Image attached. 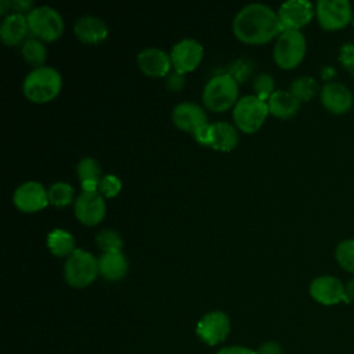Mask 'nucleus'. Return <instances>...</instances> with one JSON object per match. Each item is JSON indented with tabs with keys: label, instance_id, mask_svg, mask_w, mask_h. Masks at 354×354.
<instances>
[{
	"label": "nucleus",
	"instance_id": "obj_1",
	"mask_svg": "<svg viewBox=\"0 0 354 354\" xmlns=\"http://www.w3.org/2000/svg\"><path fill=\"white\" fill-rule=\"evenodd\" d=\"M232 32L246 44H264L278 37L283 29L271 7L263 3H250L236 12Z\"/></svg>",
	"mask_w": 354,
	"mask_h": 354
},
{
	"label": "nucleus",
	"instance_id": "obj_2",
	"mask_svg": "<svg viewBox=\"0 0 354 354\" xmlns=\"http://www.w3.org/2000/svg\"><path fill=\"white\" fill-rule=\"evenodd\" d=\"M62 87L59 72L51 66L33 68L24 79V95L36 104H44L54 100Z\"/></svg>",
	"mask_w": 354,
	"mask_h": 354
},
{
	"label": "nucleus",
	"instance_id": "obj_3",
	"mask_svg": "<svg viewBox=\"0 0 354 354\" xmlns=\"http://www.w3.org/2000/svg\"><path fill=\"white\" fill-rule=\"evenodd\" d=\"M238 83L228 73L214 75L203 87L202 101L212 112H224L236 104Z\"/></svg>",
	"mask_w": 354,
	"mask_h": 354
},
{
	"label": "nucleus",
	"instance_id": "obj_4",
	"mask_svg": "<svg viewBox=\"0 0 354 354\" xmlns=\"http://www.w3.org/2000/svg\"><path fill=\"white\" fill-rule=\"evenodd\" d=\"M98 274V259L84 249H75L64 264V279L72 288L88 286Z\"/></svg>",
	"mask_w": 354,
	"mask_h": 354
},
{
	"label": "nucleus",
	"instance_id": "obj_5",
	"mask_svg": "<svg viewBox=\"0 0 354 354\" xmlns=\"http://www.w3.org/2000/svg\"><path fill=\"white\" fill-rule=\"evenodd\" d=\"M268 113L267 102L254 94L241 97L232 108V119L236 127L248 134L257 131L266 122Z\"/></svg>",
	"mask_w": 354,
	"mask_h": 354
},
{
	"label": "nucleus",
	"instance_id": "obj_6",
	"mask_svg": "<svg viewBox=\"0 0 354 354\" xmlns=\"http://www.w3.org/2000/svg\"><path fill=\"white\" fill-rule=\"evenodd\" d=\"M29 32L41 41H54L64 32L61 14L50 6H39L26 14Z\"/></svg>",
	"mask_w": 354,
	"mask_h": 354
},
{
	"label": "nucleus",
	"instance_id": "obj_7",
	"mask_svg": "<svg viewBox=\"0 0 354 354\" xmlns=\"http://www.w3.org/2000/svg\"><path fill=\"white\" fill-rule=\"evenodd\" d=\"M306 55V37L300 30H283L274 46V61L282 69L296 68Z\"/></svg>",
	"mask_w": 354,
	"mask_h": 354
},
{
	"label": "nucleus",
	"instance_id": "obj_8",
	"mask_svg": "<svg viewBox=\"0 0 354 354\" xmlns=\"http://www.w3.org/2000/svg\"><path fill=\"white\" fill-rule=\"evenodd\" d=\"M318 24L325 30H337L353 19L351 6L347 0H319L315 6Z\"/></svg>",
	"mask_w": 354,
	"mask_h": 354
},
{
	"label": "nucleus",
	"instance_id": "obj_9",
	"mask_svg": "<svg viewBox=\"0 0 354 354\" xmlns=\"http://www.w3.org/2000/svg\"><path fill=\"white\" fill-rule=\"evenodd\" d=\"M231 330L230 317L224 311H210L196 324L195 333L205 344L216 346L224 342Z\"/></svg>",
	"mask_w": 354,
	"mask_h": 354
},
{
	"label": "nucleus",
	"instance_id": "obj_10",
	"mask_svg": "<svg viewBox=\"0 0 354 354\" xmlns=\"http://www.w3.org/2000/svg\"><path fill=\"white\" fill-rule=\"evenodd\" d=\"M203 53V46L198 40L191 37L183 39L177 41L170 51L171 65L176 72L185 75L192 72L201 64Z\"/></svg>",
	"mask_w": 354,
	"mask_h": 354
},
{
	"label": "nucleus",
	"instance_id": "obj_11",
	"mask_svg": "<svg viewBox=\"0 0 354 354\" xmlns=\"http://www.w3.org/2000/svg\"><path fill=\"white\" fill-rule=\"evenodd\" d=\"M314 7L307 0H289L281 4L277 11L283 30H300L314 17Z\"/></svg>",
	"mask_w": 354,
	"mask_h": 354
},
{
	"label": "nucleus",
	"instance_id": "obj_12",
	"mask_svg": "<svg viewBox=\"0 0 354 354\" xmlns=\"http://www.w3.org/2000/svg\"><path fill=\"white\" fill-rule=\"evenodd\" d=\"M12 202L21 212L35 213L44 209L48 201V192L43 187V184L37 181H26L17 187L14 191Z\"/></svg>",
	"mask_w": 354,
	"mask_h": 354
},
{
	"label": "nucleus",
	"instance_id": "obj_13",
	"mask_svg": "<svg viewBox=\"0 0 354 354\" xmlns=\"http://www.w3.org/2000/svg\"><path fill=\"white\" fill-rule=\"evenodd\" d=\"M106 205L100 192H82L75 201V216L84 225H95L105 217Z\"/></svg>",
	"mask_w": 354,
	"mask_h": 354
},
{
	"label": "nucleus",
	"instance_id": "obj_14",
	"mask_svg": "<svg viewBox=\"0 0 354 354\" xmlns=\"http://www.w3.org/2000/svg\"><path fill=\"white\" fill-rule=\"evenodd\" d=\"M308 290L311 297L324 306H333L340 301H346L344 285L332 275L317 277L311 281Z\"/></svg>",
	"mask_w": 354,
	"mask_h": 354
},
{
	"label": "nucleus",
	"instance_id": "obj_15",
	"mask_svg": "<svg viewBox=\"0 0 354 354\" xmlns=\"http://www.w3.org/2000/svg\"><path fill=\"white\" fill-rule=\"evenodd\" d=\"M137 65L148 77L167 76L173 66L170 54L156 47H147L141 50L137 55Z\"/></svg>",
	"mask_w": 354,
	"mask_h": 354
},
{
	"label": "nucleus",
	"instance_id": "obj_16",
	"mask_svg": "<svg viewBox=\"0 0 354 354\" xmlns=\"http://www.w3.org/2000/svg\"><path fill=\"white\" fill-rule=\"evenodd\" d=\"M171 120L177 129L191 134L209 123L206 111L195 102L177 104L171 111Z\"/></svg>",
	"mask_w": 354,
	"mask_h": 354
},
{
	"label": "nucleus",
	"instance_id": "obj_17",
	"mask_svg": "<svg viewBox=\"0 0 354 354\" xmlns=\"http://www.w3.org/2000/svg\"><path fill=\"white\" fill-rule=\"evenodd\" d=\"M321 102L326 111L335 115H342L350 111L353 95L342 83H326L321 90Z\"/></svg>",
	"mask_w": 354,
	"mask_h": 354
},
{
	"label": "nucleus",
	"instance_id": "obj_18",
	"mask_svg": "<svg viewBox=\"0 0 354 354\" xmlns=\"http://www.w3.org/2000/svg\"><path fill=\"white\" fill-rule=\"evenodd\" d=\"M75 36L84 44H98L108 36V26L104 19L95 15H83L73 25Z\"/></svg>",
	"mask_w": 354,
	"mask_h": 354
},
{
	"label": "nucleus",
	"instance_id": "obj_19",
	"mask_svg": "<svg viewBox=\"0 0 354 354\" xmlns=\"http://www.w3.org/2000/svg\"><path fill=\"white\" fill-rule=\"evenodd\" d=\"M29 32L28 19L24 14L11 12L0 25V37L6 46L19 44Z\"/></svg>",
	"mask_w": 354,
	"mask_h": 354
},
{
	"label": "nucleus",
	"instance_id": "obj_20",
	"mask_svg": "<svg viewBox=\"0 0 354 354\" xmlns=\"http://www.w3.org/2000/svg\"><path fill=\"white\" fill-rule=\"evenodd\" d=\"M100 274L106 281H119L124 278L129 270V261L122 252L102 253L98 259Z\"/></svg>",
	"mask_w": 354,
	"mask_h": 354
},
{
	"label": "nucleus",
	"instance_id": "obj_21",
	"mask_svg": "<svg viewBox=\"0 0 354 354\" xmlns=\"http://www.w3.org/2000/svg\"><path fill=\"white\" fill-rule=\"evenodd\" d=\"M267 105L271 115L279 119H289L297 113L300 101L288 90H275Z\"/></svg>",
	"mask_w": 354,
	"mask_h": 354
},
{
	"label": "nucleus",
	"instance_id": "obj_22",
	"mask_svg": "<svg viewBox=\"0 0 354 354\" xmlns=\"http://www.w3.org/2000/svg\"><path fill=\"white\" fill-rule=\"evenodd\" d=\"M239 141V134L235 126L228 122L212 123L210 148L221 152L232 151Z\"/></svg>",
	"mask_w": 354,
	"mask_h": 354
},
{
	"label": "nucleus",
	"instance_id": "obj_23",
	"mask_svg": "<svg viewBox=\"0 0 354 354\" xmlns=\"http://www.w3.org/2000/svg\"><path fill=\"white\" fill-rule=\"evenodd\" d=\"M47 246L58 257H68L76 249L73 235L62 228H55L47 234Z\"/></svg>",
	"mask_w": 354,
	"mask_h": 354
},
{
	"label": "nucleus",
	"instance_id": "obj_24",
	"mask_svg": "<svg viewBox=\"0 0 354 354\" xmlns=\"http://www.w3.org/2000/svg\"><path fill=\"white\" fill-rule=\"evenodd\" d=\"M21 53H22L24 59L26 62H29L30 65H33L36 68L44 65V61L47 57V48L40 39H37V37L26 39L22 44Z\"/></svg>",
	"mask_w": 354,
	"mask_h": 354
},
{
	"label": "nucleus",
	"instance_id": "obj_25",
	"mask_svg": "<svg viewBox=\"0 0 354 354\" xmlns=\"http://www.w3.org/2000/svg\"><path fill=\"white\" fill-rule=\"evenodd\" d=\"M47 192H48L50 203L57 207H64V206L72 203L73 195H75L72 185L68 183H64V181H57V183L51 184L50 188L47 189Z\"/></svg>",
	"mask_w": 354,
	"mask_h": 354
},
{
	"label": "nucleus",
	"instance_id": "obj_26",
	"mask_svg": "<svg viewBox=\"0 0 354 354\" xmlns=\"http://www.w3.org/2000/svg\"><path fill=\"white\" fill-rule=\"evenodd\" d=\"M300 102L301 101H310L318 91V84L314 77L311 76H300L295 79L290 84L289 90Z\"/></svg>",
	"mask_w": 354,
	"mask_h": 354
},
{
	"label": "nucleus",
	"instance_id": "obj_27",
	"mask_svg": "<svg viewBox=\"0 0 354 354\" xmlns=\"http://www.w3.org/2000/svg\"><path fill=\"white\" fill-rule=\"evenodd\" d=\"M95 243L98 249L102 250V253L122 252V248H123L122 236L115 230H111V228L100 231L95 235Z\"/></svg>",
	"mask_w": 354,
	"mask_h": 354
},
{
	"label": "nucleus",
	"instance_id": "obj_28",
	"mask_svg": "<svg viewBox=\"0 0 354 354\" xmlns=\"http://www.w3.org/2000/svg\"><path fill=\"white\" fill-rule=\"evenodd\" d=\"M77 177L82 181H100L101 180V165L97 159L86 156L79 160L76 166Z\"/></svg>",
	"mask_w": 354,
	"mask_h": 354
},
{
	"label": "nucleus",
	"instance_id": "obj_29",
	"mask_svg": "<svg viewBox=\"0 0 354 354\" xmlns=\"http://www.w3.org/2000/svg\"><path fill=\"white\" fill-rule=\"evenodd\" d=\"M336 260L343 270L354 272V239H346L337 245Z\"/></svg>",
	"mask_w": 354,
	"mask_h": 354
},
{
	"label": "nucleus",
	"instance_id": "obj_30",
	"mask_svg": "<svg viewBox=\"0 0 354 354\" xmlns=\"http://www.w3.org/2000/svg\"><path fill=\"white\" fill-rule=\"evenodd\" d=\"M254 95L263 101H268L275 91V80L270 73H259L253 80Z\"/></svg>",
	"mask_w": 354,
	"mask_h": 354
},
{
	"label": "nucleus",
	"instance_id": "obj_31",
	"mask_svg": "<svg viewBox=\"0 0 354 354\" xmlns=\"http://www.w3.org/2000/svg\"><path fill=\"white\" fill-rule=\"evenodd\" d=\"M253 71H254V64L250 59H248V58H238V59H235L230 65L227 73L236 83H242V82H246L250 77Z\"/></svg>",
	"mask_w": 354,
	"mask_h": 354
},
{
	"label": "nucleus",
	"instance_id": "obj_32",
	"mask_svg": "<svg viewBox=\"0 0 354 354\" xmlns=\"http://www.w3.org/2000/svg\"><path fill=\"white\" fill-rule=\"evenodd\" d=\"M122 189V181L119 180L118 176L115 174H106L104 177H101L100 180V187H98V192L102 196L106 198H113L116 196Z\"/></svg>",
	"mask_w": 354,
	"mask_h": 354
},
{
	"label": "nucleus",
	"instance_id": "obj_33",
	"mask_svg": "<svg viewBox=\"0 0 354 354\" xmlns=\"http://www.w3.org/2000/svg\"><path fill=\"white\" fill-rule=\"evenodd\" d=\"M340 64L354 75V44H344L339 54Z\"/></svg>",
	"mask_w": 354,
	"mask_h": 354
},
{
	"label": "nucleus",
	"instance_id": "obj_34",
	"mask_svg": "<svg viewBox=\"0 0 354 354\" xmlns=\"http://www.w3.org/2000/svg\"><path fill=\"white\" fill-rule=\"evenodd\" d=\"M165 84H166V87H167L170 91L177 93V91H181L183 87L185 86V77H184V75H181V73H178V72L174 71V72H171V73H169V75L166 76Z\"/></svg>",
	"mask_w": 354,
	"mask_h": 354
},
{
	"label": "nucleus",
	"instance_id": "obj_35",
	"mask_svg": "<svg viewBox=\"0 0 354 354\" xmlns=\"http://www.w3.org/2000/svg\"><path fill=\"white\" fill-rule=\"evenodd\" d=\"M192 136H194V138L196 140L198 144L210 147V141H212V123H207V124L199 127L198 130H195L192 133Z\"/></svg>",
	"mask_w": 354,
	"mask_h": 354
},
{
	"label": "nucleus",
	"instance_id": "obj_36",
	"mask_svg": "<svg viewBox=\"0 0 354 354\" xmlns=\"http://www.w3.org/2000/svg\"><path fill=\"white\" fill-rule=\"evenodd\" d=\"M257 354H282V347L277 342H266L259 347Z\"/></svg>",
	"mask_w": 354,
	"mask_h": 354
},
{
	"label": "nucleus",
	"instance_id": "obj_37",
	"mask_svg": "<svg viewBox=\"0 0 354 354\" xmlns=\"http://www.w3.org/2000/svg\"><path fill=\"white\" fill-rule=\"evenodd\" d=\"M217 354H257V351L243 346H228L218 350Z\"/></svg>",
	"mask_w": 354,
	"mask_h": 354
},
{
	"label": "nucleus",
	"instance_id": "obj_38",
	"mask_svg": "<svg viewBox=\"0 0 354 354\" xmlns=\"http://www.w3.org/2000/svg\"><path fill=\"white\" fill-rule=\"evenodd\" d=\"M10 7L15 10L17 14H22L25 11H32L35 7H33V3L30 0H15V1H10Z\"/></svg>",
	"mask_w": 354,
	"mask_h": 354
},
{
	"label": "nucleus",
	"instance_id": "obj_39",
	"mask_svg": "<svg viewBox=\"0 0 354 354\" xmlns=\"http://www.w3.org/2000/svg\"><path fill=\"white\" fill-rule=\"evenodd\" d=\"M80 185L83 192H98L100 181H82Z\"/></svg>",
	"mask_w": 354,
	"mask_h": 354
},
{
	"label": "nucleus",
	"instance_id": "obj_40",
	"mask_svg": "<svg viewBox=\"0 0 354 354\" xmlns=\"http://www.w3.org/2000/svg\"><path fill=\"white\" fill-rule=\"evenodd\" d=\"M344 295H346V301H354V278L350 279L344 285Z\"/></svg>",
	"mask_w": 354,
	"mask_h": 354
},
{
	"label": "nucleus",
	"instance_id": "obj_41",
	"mask_svg": "<svg viewBox=\"0 0 354 354\" xmlns=\"http://www.w3.org/2000/svg\"><path fill=\"white\" fill-rule=\"evenodd\" d=\"M333 75H335V71H333L330 66H326V68L322 71L324 79H330Z\"/></svg>",
	"mask_w": 354,
	"mask_h": 354
},
{
	"label": "nucleus",
	"instance_id": "obj_42",
	"mask_svg": "<svg viewBox=\"0 0 354 354\" xmlns=\"http://www.w3.org/2000/svg\"><path fill=\"white\" fill-rule=\"evenodd\" d=\"M353 24H354V22H353Z\"/></svg>",
	"mask_w": 354,
	"mask_h": 354
}]
</instances>
